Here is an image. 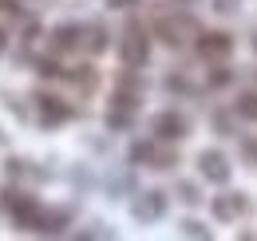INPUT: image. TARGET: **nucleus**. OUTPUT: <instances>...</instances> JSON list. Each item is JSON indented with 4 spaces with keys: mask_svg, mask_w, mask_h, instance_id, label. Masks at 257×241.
<instances>
[{
    "mask_svg": "<svg viewBox=\"0 0 257 241\" xmlns=\"http://www.w3.org/2000/svg\"><path fill=\"white\" fill-rule=\"evenodd\" d=\"M0 48H4V32H0Z\"/></svg>",
    "mask_w": 257,
    "mask_h": 241,
    "instance_id": "obj_16",
    "label": "nucleus"
},
{
    "mask_svg": "<svg viewBox=\"0 0 257 241\" xmlns=\"http://www.w3.org/2000/svg\"><path fill=\"white\" fill-rule=\"evenodd\" d=\"M190 131H186V119L178 115V111H162L159 119H155V139L159 143H178V139H186Z\"/></svg>",
    "mask_w": 257,
    "mask_h": 241,
    "instance_id": "obj_6",
    "label": "nucleus"
},
{
    "mask_svg": "<svg viewBox=\"0 0 257 241\" xmlns=\"http://www.w3.org/2000/svg\"><path fill=\"white\" fill-rule=\"evenodd\" d=\"M249 210V202H245V194H214V202H210V213L218 217V221H237L241 213Z\"/></svg>",
    "mask_w": 257,
    "mask_h": 241,
    "instance_id": "obj_4",
    "label": "nucleus"
},
{
    "mask_svg": "<svg viewBox=\"0 0 257 241\" xmlns=\"http://www.w3.org/2000/svg\"><path fill=\"white\" fill-rule=\"evenodd\" d=\"M119 56H123V63H127L131 71H135V67H143V63H147V56H151V40H147V32L139 28L135 20H131V24H127V32H123Z\"/></svg>",
    "mask_w": 257,
    "mask_h": 241,
    "instance_id": "obj_2",
    "label": "nucleus"
},
{
    "mask_svg": "<svg viewBox=\"0 0 257 241\" xmlns=\"http://www.w3.org/2000/svg\"><path fill=\"white\" fill-rule=\"evenodd\" d=\"M4 210L12 213V221L20 229H40V221H44V206L32 194H20V190H4Z\"/></svg>",
    "mask_w": 257,
    "mask_h": 241,
    "instance_id": "obj_1",
    "label": "nucleus"
},
{
    "mask_svg": "<svg viewBox=\"0 0 257 241\" xmlns=\"http://www.w3.org/2000/svg\"><path fill=\"white\" fill-rule=\"evenodd\" d=\"M233 111H237L241 119L257 123V91H245V95H237V103H233Z\"/></svg>",
    "mask_w": 257,
    "mask_h": 241,
    "instance_id": "obj_10",
    "label": "nucleus"
},
{
    "mask_svg": "<svg viewBox=\"0 0 257 241\" xmlns=\"http://www.w3.org/2000/svg\"><path fill=\"white\" fill-rule=\"evenodd\" d=\"M40 115H44V123H64L71 115V107H64L56 95H40Z\"/></svg>",
    "mask_w": 257,
    "mask_h": 241,
    "instance_id": "obj_9",
    "label": "nucleus"
},
{
    "mask_svg": "<svg viewBox=\"0 0 257 241\" xmlns=\"http://www.w3.org/2000/svg\"><path fill=\"white\" fill-rule=\"evenodd\" d=\"M131 213H135L139 221H159L162 213H166V194H162V190H143V198H135Z\"/></svg>",
    "mask_w": 257,
    "mask_h": 241,
    "instance_id": "obj_5",
    "label": "nucleus"
},
{
    "mask_svg": "<svg viewBox=\"0 0 257 241\" xmlns=\"http://www.w3.org/2000/svg\"><path fill=\"white\" fill-rule=\"evenodd\" d=\"M79 44H83V28H79V24H60V28L52 32V48H56V52L79 48Z\"/></svg>",
    "mask_w": 257,
    "mask_h": 241,
    "instance_id": "obj_8",
    "label": "nucleus"
},
{
    "mask_svg": "<svg viewBox=\"0 0 257 241\" xmlns=\"http://www.w3.org/2000/svg\"><path fill=\"white\" fill-rule=\"evenodd\" d=\"M198 174L206 182H214V186H225L229 174H233V166H229V158L222 151H202L198 154Z\"/></svg>",
    "mask_w": 257,
    "mask_h": 241,
    "instance_id": "obj_3",
    "label": "nucleus"
},
{
    "mask_svg": "<svg viewBox=\"0 0 257 241\" xmlns=\"http://www.w3.org/2000/svg\"><path fill=\"white\" fill-rule=\"evenodd\" d=\"M198 52H202L206 60H225V56L233 52V40H229L225 32H206V36L198 40Z\"/></svg>",
    "mask_w": 257,
    "mask_h": 241,
    "instance_id": "obj_7",
    "label": "nucleus"
},
{
    "mask_svg": "<svg viewBox=\"0 0 257 241\" xmlns=\"http://www.w3.org/2000/svg\"><path fill=\"white\" fill-rule=\"evenodd\" d=\"M135 4H143V0H107V8H135Z\"/></svg>",
    "mask_w": 257,
    "mask_h": 241,
    "instance_id": "obj_15",
    "label": "nucleus"
},
{
    "mask_svg": "<svg viewBox=\"0 0 257 241\" xmlns=\"http://www.w3.org/2000/svg\"><path fill=\"white\" fill-rule=\"evenodd\" d=\"M170 162H178V154H170V151H159L151 166H155V170H170Z\"/></svg>",
    "mask_w": 257,
    "mask_h": 241,
    "instance_id": "obj_14",
    "label": "nucleus"
},
{
    "mask_svg": "<svg viewBox=\"0 0 257 241\" xmlns=\"http://www.w3.org/2000/svg\"><path fill=\"white\" fill-rule=\"evenodd\" d=\"M155 162V143H135L131 147V166H151Z\"/></svg>",
    "mask_w": 257,
    "mask_h": 241,
    "instance_id": "obj_11",
    "label": "nucleus"
},
{
    "mask_svg": "<svg viewBox=\"0 0 257 241\" xmlns=\"http://www.w3.org/2000/svg\"><path fill=\"white\" fill-rule=\"evenodd\" d=\"M178 198H182L186 206H198V202H202V194H198L194 182H178Z\"/></svg>",
    "mask_w": 257,
    "mask_h": 241,
    "instance_id": "obj_13",
    "label": "nucleus"
},
{
    "mask_svg": "<svg viewBox=\"0 0 257 241\" xmlns=\"http://www.w3.org/2000/svg\"><path fill=\"white\" fill-rule=\"evenodd\" d=\"M182 233H186V237H210V225L198 221V217H186V221H182Z\"/></svg>",
    "mask_w": 257,
    "mask_h": 241,
    "instance_id": "obj_12",
    "label": "nucleus"
}]
</instances>
